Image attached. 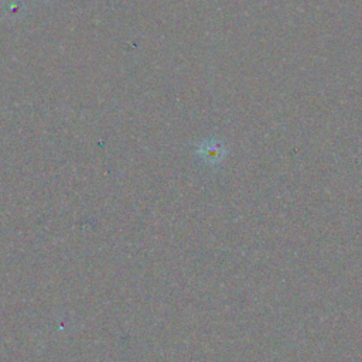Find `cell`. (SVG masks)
Listing matches in <instances>:
<instances>
[{
  "label": "cell",
  "mask_w": 362,
  "mask_h": 362,
  "mask_svg": "<svg viewBox=\"0 0 362 362\" xmlns=\"http://www.w3.org/2000/svg\"><path fill=\"white\" fill-rule=\"evenodd\" d=\"M197 156L201 161L209 165H218L226 157V147L216 137L205 139L197 146Z\"/></svg>",
  "instance_id": "obj_1"
},
{
  "label": "cell",
  "mask_w": 362,
  "mask_h": 362,
  "mask_svg": "<svg viewBox=\"0 0 362 362\" xmlns=\"http://www.w3.org/2000/svg\"><path fill=\"white\" fill-rule=\"evenodd\" d=\"M45 1H47V0H45Z\"/></svg>",
  "instance_id": "obj_2"
}]
</instances>
